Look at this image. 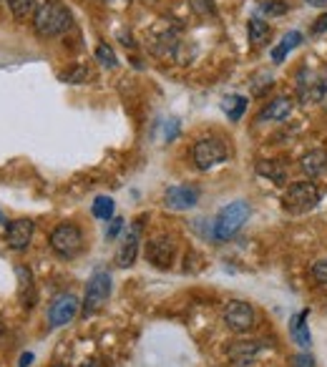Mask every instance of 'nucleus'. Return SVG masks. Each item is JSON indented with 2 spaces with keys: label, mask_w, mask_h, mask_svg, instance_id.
<instances>
[{
  "label": "nucleus",
  "mask_w": 327,
  "mask_h": 367,
  "mask_svg": "<svg viewBox=\"0 0 327 367\" xmlns=\"http://www.w3.org/2000/svg\"><path fill=\"white\" fill-rule=\"evenodd\" d=\"M56 367H61V365H56Z\"/></svg>",
  "instance_id": "37"
},
{
  "label": "nucleus",
  "mask_w": 327,
  "mask_h": 367,
  "mask_svg": "<svg viewBox=\"0 0 327 367\" xmlns=\"http://www.w3.org/2000/svg\"><path fill=\"white\" fill-rule=\"evenodd\" d=\"M292 108H294V101L289 99V96H280V99L269 101V104L262 108L257 121H260V124H264V121H287Z\"/></svg>",
  "instance_id": "14"
},
{
  "label": "nucleus",
  "mask_w": 327,
  "mask_h": 367,
  "mask_svg": "<svg viewBox=\"0 0 327 367\" xmlns=\"http://www.w3.org/2000/svg\"><path fill=\"white\" fill-rule=\"evenodd\" d=\"M222 111L227 113L229 121H239V118L244 116V111H247V99L244 96H239V93H232V96H227V99L222 101Z\"/></svg>",
  "instance_id": "20"
},
{
  "label": "nucleus",
  "mask_w": 327,
  "mask_h": 367,
  "mask_svg": "<svg viewBox=\"0 0 327 367\" xmlns=\"http://www.w3.org/2000/svg\"><path fill=\"white\" fill-rule=\"evenodd\" d=\"M146 259L159 269H169L171 259H174V242L171 236H154L151 242H146Z\"/></svg>",
  "instance_id": "11"
},
{
  "label": "nucleus",
  "mask_w": 327,
  "mask_h": 367,
  "mask_svg": "<svg viewBox=\"0 0 327 367\" xmlns=\"http://www.w3.org/2000/svg\"><path fill=\"white\" fill-rule=\"evenodd\" d=\"M96 58L101 66L106 68H116L118 66V58H116V53H113L111 46H106V43H101V46L96 48Z\"/></svg>",
  "instance_id": "24"
},
{
  "label": "nucleus",
  "mask_w": 327,
  "mask_h": 367,
  "mask_svg": "<svg viewBox=\"0 0 327 367\" xmlns=\"http://www.w3.org/2000/svg\"><path fill=\"white\" fill-rule=\"evenodd\" d=\"M300 43H302L300 31H289V33L280 40V46L272 48V60H275V63H282V60L287 58V53H292L294 48L300 46Z\"/></svg>",
  "instance_id": "17"
},
{
  "label": "nucleus",
  "mask_w": 327,
  "mask_h": 367,
  "mask_svg": "<svg viewBox=\"0 0 327 367\" xmlns=\"http://www.w3.org/2000/svg\"><path fill=\"white\" fill-rule=\"evenodd\" d=\"M249 211L252 209H249V204L244 199H237V202L227 204L219 211V217L214 219V224H212V234H214L216 242H227V239H232L237 231L242 229L244 222L249 219Z\"/></svg>",
  "instance_id": "2"
},
{
  "label": "nucleus",
  "mask_w": 327,
  "mask_h": 367,
  "mask_svg": "<svg viewBox=\"0 0 327 367\" xmlns=\"http://www.w3.org/2000/svg\"><path fill=\"white\" fill-rule=\"evenodd\" d=\"M33 362V354L26 352V354H20V367H28Z\"/></svg>",
  "instance_id": "32"
},
{
  "label": "nucleus",
  "mask_w": 327,
  "mask_h": 367,
  "mask_svg": "<svg viewBox=\"0 0 327 367\" xmlns=\"http://www.w3.org/2000/svg\"><path fill=\"white\" fill-rule=\"evenodd\" d=\"M189 6H191V10H194L196 15H202V18H212V15L216 13L212 0H189Z\"/></svg>",
  "instance_id": "26"
},
{
  "label": "nucleus",
  "mask_w": 327,
  "mask_h": 367,
  "mask_svg": "<svg viewBox=\"0 0 327 367\" xmlns=\"http://www.w3.org/2000/svg\"><path fill=\"white\" fill-rule=\"evenodd\" d=\"M91 211L96 219H104V222L106 219H111L113 217V199L111 197H96L93 199Z\"/></svg>",
  "instance_id": "22"
},
{
  "label": "nucleus",
  "mask_w": 327,
  "mask_h": 367,
  "mask_svg": "<svg viewBox=\"0 0 327 367\" xmlns=\"http://www.w3.org/2000/svg\"><path fill=\"white\" fill-rule=\"evenodd\" d=\"M111 297V277L106 272H96V275L88 279L86 284V297H83V304H81V315L83 317H91L93 312L104 307L106 300Z\"/></svg>",
  "instance_id": "5"
},
{
  "label": "nucleus",
  "mask_w": 327,
  "mask_h": 367,
  "mask_svg": "<svg viewBox=\"0 0 327 367\" xmlns=\"http://www.w3.org/2000/svg\"><path fill=\"white\" fill-rule=\"evenodd\" d=\"M310 275H312L320 284H327V256H325V259H320V262H314V264H312Z\"/></svg>",
  "instance_id": "28"
},
{
  "label": "nucleus",
  "mask_w": 327,
  "mask_h": 367,
  "mask_svg": "<svg viewBox=\"0 0 327 367\" xmlns=\"http://www.w3.org/2000/svg\"><path fill=\"white\" fill-rule=\"evenodd\" d=\"M51 250L61 256V259H73L83 250V234L76 224H58L51 231Z\"/></svg>",
  "instance_id": "4"
},
{
  "label": "nucleus",
  "mask_w": 327,
  "mask_h": 367,
  "mask_svg": "<svg viewBox=\"0 0 327 367\" xmlns=\"http://www.w3.org/2000/svg\"><path fill=\"white\" fill-rule=\"evenodd\" d=\"M325 31H327V13H325V15H320V18L314 20V26H312V33H314V35L325 33Z\"/></svg>",
  "instance_id": "30"
},
{
  "label": "nucleus",
  "mask_w": 327,
  "mask_h": 367,
  "mask_svg": "<svg viewBox=\"0 0 327 367\" xmlns=\"http://www.w3.org/2000/svg\"><path fill=\"white\" fill-rule=\"evenodd\" d=\"M308 317H310V312L305 309V312H297V315L289 320V334H292V340L297 342L300 348H310V342H312L310 329H308Z\"/></svg>",
  "instance_id": "16"
},
{
  "label": "nucleus",
  "mask_w": 327,
  "mask_h": 367,
  "mask_svg": "<svg viewBox=\"0 0 327 367\" xmlns=\"http://www.w3.org/2000/svg\"><path fill=\"white\" fill-rule=\"evenodd\" d=\"M33 239V222L31 219H15L6 227V242L10 250L23 252Z\"/></svg>",
  "instance_id": "12"
},
{
  "label": "nucleus",
  "mask_w": 327,
  "mask_h": 367,
  "mask_svg": "<svg viewBox=\"0 0 327 367\" xmlns=\"http://www.w3.org/2000/svg\"><path fill=\"white\" fill-rule=\"evenodd\" d=\"M247 33H249V40H252L255 46H264L272 31H269V26L262 18H252L247 23Z\"/></svg>",
  "instance_id": "21"
},
{
  "label": "nucleus",
  "mask_w": 327,
  "mask_h": 367,
  "mask_svg": "<svg viewBox=\"0 0 327 367\" xmlns=\"http://www.w3.org/2000/svg\"><path fill=\"white\" fill-rule=\"evenodd\" d=\"M121 229H124V219H113L111 227H109V231H106V239H113V236H116Z\"/></svg>",
  "instance_id": "29"
},
{
  "label": "nucleus",
  "mask_w": 327,
  "mask_h": 367,
  "mask_svg": "<svg viewBox=\"0 0 327 367\" xmlns=\"http://www.w3.org/2000/svg\"><path fill=\"white\" fill-rule=\"evenodd\" d=\"M71 26V13L61 0H46L33 13V28L40 38H56Z\"/></svg>",
  "instance_id": "1"
},
{
  "label": "nucleus",
  "mask_w": 327,
  "mask_h": 367,
  "mask_svg": "<svg viewBox=\"0 0 327 367\" xmlns=\"http://www.w3.org/2000/svg\"><path fill=\"white\" fill-rule=\"evenodd\" d=\"M86 79H88V68L86 66H76L73 71L61 73V81H65V83H83Z\"/></svg>",
  "instance_id": "27"
},
{
  "label": "nucleus",
  "mask_w": 327,
  "mask_h": 367,
  "mask_svg": "<svg viewBox=\"0 0 327 367\" xmlns=\"http://www.w3.org/2000/svg\"><path fill=\"white\" fill-rule=\"evenodd\" d=\"M81 309V302L76 295H58L56 300L51 302V307H48V322H51V327H63L73 317L79 315Z\"/></svg>",
  "instance_id": "8"
},
{
  "label": "nucleus",
  "mask_w": 327,
  "mask_h": 367,
  "mask_svg": "<svg viewBox=\"0 0 327 367\" xmlns=\"http://www.w3.org/2000/svg\"><path fill=\"white\" fill-rule=\"evenodd\" d=\"M257 174L267 177L269 181L275 184H285V179H287V166L282 164V161H260L257 164Z\"/></svg>",
  "instance_id": "19"
},
{
  "label": "nucleus",
  "mask_w": 327,
  "mask_h": 367,
  "mask_svg": "<svg viewBox=\"0 0 327 367\" xmlns=\"http://www.w3.org/2000/svg\"><path fill=\"white\" fill-rule=\"evenodd\" d=\"M199 197L202 191L191 186V184H177V186H169L166 194H164V204L166 209H174V211H186V209H194L199 204Z\"/></svg>",
  "instance_id": "9"
},
{
  "label": "nucleus",
  "mask_w": 327,
  "mask_h": 367,
  "mask_svg": "<svg viewBox=\"0 0 327 367\" xmlns=\"http://www.w3.org/2000/svg\"><path fill=\"white\" fill-rule=\"evenodd\" d=\"M320 189L312 181H294L287 186L285 197H282V206L289 214H305V211L314 209L320 204Z\"/></svg>",
  "instance_id": "3"
},
{
  "label": "nucleus",
  "mask_w": 327,
  "mask_h": 367,
  "mask_svg": "<svg viewBox=\"0 0 327 367\" xmlns=\"http://www.w3.org/2000/svg\"><path fill=\"white\" fill-rule=\"evenodd\" d=\"M106 3H111V6H126V3H131V0H106Z\"/></svg>",
  "instance_id": "34"
},
{
  "label": "nucleus",
  "mask_w": 327,
  "mask_h": 367,
  "mask_svg": "<svg viewBox=\"0 0 327 367\" xmlns=\"http://www.w3.org/2000/svg\"><path fill=\"white\" fill-rule=\"evenodd\" d=\"M0 222H3V211H0Z\"/></svg>",
  "instance_id": "36"
},
{
  "label": "nucleus",
  "mask_w": 327,
  "mask_h": 367,
  "mask_svg": "<svg viewBox=\"0 0 327 367\" xmlns=\"http://www.w3.org/2000/svg\"><path fill=\"white\" fill-rule=\"evenodd\" d=\"M79 367H98V365H96V362H93V360H88V362H81Z\"/></svg>",
  "instance_id": "35"
},
{
  "label": "nucleus",
  "mask_w": 327,
  "mask_h": 367,
  "mask_svg": "<svg viewBox=\"0 0 327 367\" xmlns=\"http://www.w3.org/2000/svg\"><path fill=\"white\" fill-rule=\"evenodd\" d=\"M289 8L287 3H282V0H264L260 6V13H264L269 18V15H285Z\"/></svg>",
  "instance_id": "25"
},
{
  "label": "nucleus",
  "mask_w": 327,
  "mask_h": 367,
  "mask_svg": "<svg viewBox=\"0 0 327 367\" xmlns=\"http://www.w3.org/2000/svg\"><path fill=\"white\" fill-rule=\"evenodd\" d=\"M294 367H314V360L312 357H310V354H297V357H294Z\"/></svg>",
  "instance_id": "31"
},
{
  "label": "nucleus",
  "mask_w": 327,
  "mask_h": 367,
  "mask_svg": "<svg viewBox=\"0 0 327 367\" xmlns=\"http://www.w3.org/2000/svg\"><path fill=\"white\" fill-rule=\"evenodd\" d=\"M15 277H18V282H20V300H23V307H33V275H31V269L23 267V264H18L15 267Z\"/></svg>",
  "instance_id": "18"
},
{
  "label": "nucleus",
  "mask_w": 327,
  "mask_h": 367,
  "mask_svg": "<svg viewBox=\"0 0 327 367\" xmlns=\"http://www.w3.org/2000/svg\"><path fill=\"white\" fill-rule=\"evenodd\" d=\"M305 3L312 8H327V0H305Z\"/></svg>",
  "instance_id": "33"
},
{
  "label": "nucleus",
  "mask_w": 327,
  "mask_h": 367,
  "mask_svg": "<svg viewBox=\"0 0 327 367\" xmlns=\"http://www.w3.org/2000/svg\"><path fill=\"white\" fill-rule=\"evenodd\" d=\"M300 169L312 179L322 177V174L327 171V151L314 149V151H310V154H305L300 161Z\"/></svg>",
  "instance_id": "15"
},
{
  "label": "nucleus",
  "mask_w": 327,
  "mask_h": 367,
  "mask_svg": "<svg viewBox=\"0 0 327 367\" xmlns=\"http://www.w3.org/2000/svg\"><path fill=\"white\" fill-rule=\"evenodd\" d=\"M264 350V345L257 340H242V342H232L227 348V357L234 365H249L252 360L260 357V352Z\"/></svg>",
  "instance_id": "13"
},
{
  "label": "nucleus",
  "mask_w": 327,
  "mask_h": 367,
  "mask_svg": "<svg viewBox=\"0 0 327 367\" xmlns=\"http://www.w3.org/2000/svg\"><path fill=\"white\" fill-rule=\"evenodd\" d=\"M191 156H194V164L199 166V169L207 171V169H212V166L227 161L229 149L224 146V141H219V138H214V136L199 138V141L194 144Z\"/></svg>",
  "instance_id": "6"
},
{
  "label": "nucleus",
  "mask_w": 327,
  "mask_h": 367,
  "mask_svg": "<svg viewBox=\"0 0 327 367\" xmlns=\"http://www.w3.org/2000/svg\"><path fill=\"white\" fill-rule=\"evenodd\" d=\"M255 322H257L255 307L249 302H242V300L227 302V307H224V325L232 332H239V334L249 332V329L255 327Z\"/></svg>",
  "instance_id": "7"
},
{
  "label": "nucleus",
  "mask_w": 327,
  "mask_h": 367,
  "mask_svg": "<svg viewBox=\"0 0 327 367\" xmlns=\"http://www.w3.org/2000/svg\"><path fill=\"white\" fill-rule=\"evenodd\" d=\"M138 242H141V219L134 222V227L126 231V239L121 242V247H118V252H116L118 267H124V269L134 267V262H136V256H138Z\"/></svg>",
  "instance_id": "10"
},
{
  "label": "nucleus",
  "mask_w": 327,
  "mask_h": 367,
  "mask_svg": "<svg viewBox=\"0 0 327 367\" xmlns=\"http://www.w3.org/2000/svg\"><path fill=\"white\" fill-rule=\"evenodd\" d=\"M6 3H8V8H10V13L18 20L28 18V15L35 10V0H6Z\"/></svg>",
  "instance_id": "23"
}]
</instances>
